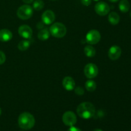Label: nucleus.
I'll return each instance as SVG.
<instances>
[{
    "mask_svg": "<svg viewBox=\"0 0 131 131\" xmlns=\"http://www.w3.org/2000/svg\"><path fill=\"white\" fill-rule=\"evenodd\" d=\"M67 131H82L81 129H79V128L71 126L69 129H68Z\"/></svg>",
    "mask_w": 131,
    "mask_h": 131,
    "instance_id": "b1692460",
    "label": "nucleus"
},
{
    "mask_svg": "<svg viewBox=\"0 0 131 131\" xmlns=\"http://www.w3.org/2000/svg\"><path fill=\"white\" fill-rule=\"evenodd\" d=\"M35 119L31 113L24 112L19 115L18 118V124L21 129L29 130L34 127Z\"/></svg>",
    "mask_w": 131,
    "mask_h": 131,
    "instance_id": "f03ea898",
    "label": "nucleus"
},
{
    "mask_svg": "<svg viewBox=\"0 0 131 131\" xmlns=\"http://www.w3.org/2000/svg\"><path fill=\"white\" fill-rule=\"evenodd\" d=\"M50 37V32L49 30L47 29V28H44V29H41L39 31L38 33V39L40 40L41 41H46L47 39H49Z\"/></svg>",
    "mask_w": 131,
    "mask_h": 131,
    "instance_id": "2eb2a0df",
    "label": "nucleus"
},
{
    "mask_svg": "<svg viewBox=\"0 0 131 131\" xmlns=\"http://www.w3.org/2000/svg\"><path fill=\"white\" fill-rule=\"evenodd\" d=\"M130 17H131V11H130Z\"/></svg>",
    "mask_w": 131,
    "mask_h": 131,
    "instance_id": "c756f323",
    "label": "nucleus"
},
{
    "mask_svg": "<svg viewBox=\"0 0 131 131\" xmlns=\"http://www.w3.org/2000/svg\"><path fill=\"white\" fill-rule=\"evenodd\" d=\"M30 42L28 40H23L18 43L17 47L20 51H26L30 46Z\"/></svg>",
    "mask_w": 131,
    "mask_h": 131,
    "instance_id": "a211bd4d",
    "label": "nucleus"
},
{
    "mask_svg": "<svg viewBox=\"0 0 131 131\" xmlns=\"http://www.w3.org/2000/svg\"><path fill=\"white\" fill-rule=\"evenodd\" d=\"M12 33L9 29H2L0 30V41L1 42H8L12 38Z\"/></svg>",
    "mask_w": 131,
    "mask_h": 131,
    "instance_id": "ddd939ff",
    "label": "nucleus"
},
{
    "mask_svg": "<svg viewBox=\"0 0 131 131\" xmlns=\"http://www.w3.org/2000/svg\"><path fill=\"white\" fill-rule=\"evenodd\" d=\"M22 1H23V2L25 3H26V4H30V3H31L32 2H33V0H22Z\"/></svg>",
    "mask_w": 131,
    "mask_h": 131,
    "instance_id": "393cba45",
    "label": "nucleus"
},
{
    "mask_svg": "<svg viewBox=\"0 0 131 131\" xmlns=\"http://www.w3.org/2000/svg\"><path fill=\"white\" fill-rule=\"evenodd\" d=\"M81 3L84 6H89L92 3V0H81Z\"/></svg>",
    "mask_w": 131,
    "mask_h": 131,
    "instance_id": "5701e85b",
    "label": "nucleus"
},
{
    "mask_svg": "<svg viewBox=\"0 0 131 131\" xmlns=\"http://www.w3.org/2000/svg\"><path fill=\"white\" fill-rule=\"evenodd\" d=\"M119 9L123 13H126L130 9V3L127 0H121L119 3Z\"/></svg>",
    "mask_w": 131,
    "mask_h": 131,
    "instance_id": "dca6fc26",
    "label": "nucleus"
},
{
    "mask_svg": "<svg viewBox=\"0 0 131 131\" xmlns=\"http://www.w3.org/2000/svg\"><path fill=\"white\" fill-rule=\"evenodd\" d=\"M84 52L87 57L92 58L95 55L96 50L93 46H92L91 45H88L84 47Z\"/></svg>",
    "mask_w": 131,
    "mask_h": 131,
    "instance_id": "f3484780",
    "label": "nucleus"
},
{
    "mask_svg": "<svg viewBox=\"0 0 131 131\" xmlns=\"http://www.w3.org/2000/svg\"><path fill=\"white\" fill-rule=\"evenodd\" d=\"M18 33L19 35L25 39H29L31 38L33 35V30L28 25H22L18 29Z\"/></svg>",
    "mask_w": 131,
    "mask_h": 131,
    "instance_id": "1a4fd4ad",
    "label": "nucleus"
},
{
    "mask_svg": "<svg viewBox=\"0 0 131 131\" xmlns=\"http://www.w3.org/2000/svg\"><path fill=\"white\" fill-rule=\"evenodd\" d=\"M50 34L56 38H63L67 33V28L63 23H55L51 26Z\"/></svg>",
    "mask_w": 131,
    "mask_h": 131,
    "instance_id": "7ed1b4c3",
    "label": "nucleus"
},
{
    "mask_svg": "<svg viewBox=\"0 0 131 131\" xmlns=\"http://www.w3.org/2000/svg\"><path fill=\"white\" fill-rule=\"evenodd\" d=\"M84 73L85 76L88 79H93L98 75L99 69L94 63H88L84 67Z\"/></svg>",
    "mask_w": 131,
    "mask_h": 131,
    "instance_id": "423d86ee",
    "label": "nucleus"
},
{
    "mask_svg": "<svg viewBox=\"0 0 131 131\" xmlns=\"http://www.w3.org/2000/svg\"><path fill=\"white\" fill-rule=\"evenodd\" d=\"M95 11L101 16H104L109 14L110 11V7L104 1L98 2L95 5Z\"/></svg>",
    "mask_w": 131,
    "mask_h": 131,
    "instance_id": "6e6552de",
    "label": "nucleus"
},
{
    "mask_svg": "<svg viewBox=\"0 0 131 131\" xmlns=\"http://www.w3.org/2000/svg\"><path fill=\"white\" fill-rule=\"evenodd\" d=\"M93 1H99V0H93Z\"/></svg>",
    "mask_w": 131,
    "mask_h": 131,
    "instance_id": "c85d7f7f",
    "label": "nucleus"
},
{
    "mask_svg": "<svg viewBox=\"0 0 131 131\" xmlns=\"http://www.w3.org/2000/svg\"><path fill=\"white\" fill-rule=\"evenodd\" d=\"M101 35L99 31L96 29H91L86 35V41L90 45L96 44L101 40Z\"/></svg>",
    "mask_w": 131,
    "mask_h": 131,
    "instance_id": "39448f33",
    "label": "nucleus"
},
{
    "mask_svg": "<svg viewBox=\"0 0 131 131\" xmlns=\"http://www.w3.org/2000/svg\"><path fill=\"white\" fill-rule=\"evenodd\" d=\"M122 54V50L119 46H113L110 47L108 51V56L111 60H116L120 57Z\"/></svg>",
    "mask_w": 131,
    "mask_h": 131,
    "instance_id": "9b49d317",
    "label": "nucleus"
},
{
    "mask_svg": "<svg viewBox=\"0 0 131 131\" xmlns=\"http://www.w3.org/2000/svg\"><path fill=\"white\" fill-rule=\"evenodd\" d=\"M33 14V9L28 5H22L18 8L17 15L19 19L22 20H28L30 19Z\"/></svg>",
    "mask_w": 131,
    "mask_h": 131,
    "instance_id": "20e7f679",
    "label": "nucleus"
},
{
    "mask_svg": "<svg viewBox=\"0 0 131 131\" xmlns=\"http://www.w3.org/2000/svg\"><path fill=\"white\" fill-rule=\"evenodd\" d=\"M93 131H103V130H101V129H95Z\"/></svg>",
    "mask_w": 131,
    "mask_h": 131,
    "instance_id": "bb28decb",
    "label": "nucleus"
},
{
    "mask_svg": "<svg viewBox=\"0 0 131 131\" xmlns=\"http://www.w3.org/2000/svg\"><path fill=\"white\" fill-rule=\"evenodd\" d=\"M77 113L79 116L83 119H90L94 116L95 107L94 105L90 102L81 103L77 108Z\"/></svg>",
    "mask_w": 131,
    "mask_h": 131,
    "instance_id": "f257e3e1",
    "label": "nucleus"
},
{
    "mask_svg": "<svg viewBox=\"0 0 131 131\" xmlns=\"http://www.w3.org/2000/svg\"><path fill=\"white\" fill-rule=\"evenodd\" d=\"M62 120L64 124L67 126H74L77 122V117L75 113L71 111H66L62 116Z\"/></svg>",
    "mask_w": 131,
    "mask_h": 131,
    "instance_id": "0eeeda50",
    "label": "nucleus"
},
{
    "mask_svg": "<svg viewBox=\"0 0 131 131\" xmlns=\"http://www.w3.org/2000/svg\"><path fill=\"white\" fill-rule=\"evenodd\" d=\"M6 60V56L3 51H0V65H2L5 62Z\"/></svg>",
    "mask_w": 131,
    "mask_h": 131,
    "instance_id": "4be33fe9",
    "label": "nucleus"
},
{
    "mask_svg": "<svg viewBox=\"0 0 131 131\" xmlns=\"http://www.w3.org/2000/svg\"><path fill=\"white\" fill-rule=\"evenodd\" d=\"M85 88L88 92H93V91L95 90L96 88H97V84L93 80L89 79V80L86 81Z\"/></svg>",
    "mask_w": 131,
    "mask_h": 131,
    "instance_id": "6ab92c4d",
    "label": "nucleus"
},
{
    "mask_svg": "<svg viewBox=\"0 0 131 131\" xmlns=\"http://www.w3.org/2000/svg\"><path fill=\"white\" fill-rule=\"evenodd\" d=\"M108 20L112 25H117L120 22V16L115 12H112L109 14Z\"/></svg>",
    "mask_w": 131,
    "mask_h": 131,
    "instance_id": "4468645a",
    "label": "nucleus"
},
{
    "mask_svg": "<svg viewBox=\"0 0 131 131\" xmlns=\"http://www.w3.org/2000/svg\"><path fill=\"white\" fill-rule=\"evenodd\" d=\"M109 1H110V2H112V3H116V2H117V1H118L119 0H109Z\"/></svg>",
    "mask_w": 131,
    "mask_h": 131,
    "instance_id": "a878e982",
    "label": "nucleus"
},
{
    "mask_svg": "<svg viewBox=\"0 0 131 131\" xmlns=\"http://www.w3.org/2000/svg\"><path fill=\"white\" fill-rule=\"evenodd\" d=\"M44 7V3L42 0H35L33 4V9L37 11L42 10Z\"/></svg>",
    "mask_w": 131,
    "mask_h": 131,
    "instance_id": "aec40b11",
    "label": "nucleus"
},
{
    "mask_svg": "<svg viewBox=\"0 0 131 131\" xmlns=\"http://www.w3.org/2000/svg\"><path fill=\"white\" fill-rule=\"evenodd\" d=\"M75 93H76L78 95H83L84 93V90L82 87L78 86L75 88Z\"/></svg>",
    "mask_w": 131,
    "mask_h": 131,
    "instance_id": "412c9836",
    "label": "nucleus"
},
{
    "mask_svg": "<svg viewBox=\"0 0 131 131\" xmlns=\"http://www.w3.org/2000/svg\"><path fill=\"white\" fill-rule=\"evenodd\" d=\"M1 108H0V115H1Z\"/></svg>",
    "mask_w": 131,
    "mask_h": 131,
    "instance_id": "cd10ccee",
    "label": "nucleus"
},
{
    "mask_svg": "<svg viewBox=\"0 0 131 131\" xmlns=\"http://www.w3.org/2000/svg\"><path fill=\"white\" fill-rule=\"evenodd\" d=\"M55 18V14L52 10H46L43 14L42 15V20L43 22V24H46V25H49L53 23L54 21Z\"/></svg>",
    "mask_w": 131,
    "mask_h": 131,
    "instance_id": "9d476101",
    "label": "nucleus"
},
{
    "mask_svg": "<svg viewBox=\"0 0 131 131\" xmlns=\"http://www.w3.org/2000/svg\"><path fill=\"white\" fill-rule=\"evenodd\" d=\"M63 86L66 90L72 91L75 89V83L74 79L70 76H67L63 79Z\"/></svg>",
    "mask_w": 131,
    "mask_h": 131,
    "instance_id": "f8f14e48",
    "label": "nucleus"
},
{
    "mask_svg": "<svg viewBox=\"0 0 131 131\" xmlns=\"http://www.w3.org/2000/svg\"><path fill=\"white\" fill-rule=\"evenodd\" d=\"M52 1H56V0H52Z\"/></svg>",
    "mask_w": 131,
    "mask_h": 131,
    "instance_id": "7c9ffc66",
    "label": "nucleus"
}]
</instances>
